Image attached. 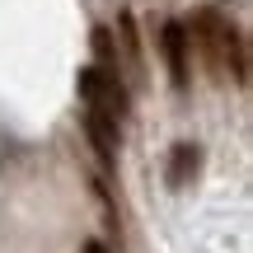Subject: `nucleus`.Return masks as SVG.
<instances>
[{"label":"nucleus","mask_w":253,"mask_h":253,"mask_svg":"<svg viewBox=\"0 0 253 253\" xmlns=\"http://www.w3.org/2000/svg\"><path fill=\"white\" fill-rule=\"evenodd\" d=\"M188 38H197V42L207 47V56H211L225 75H235L239 84H249V42H244V33H239L220 9H197Z\"/></svg>","instance_id":"1"},{"label":"nucleus","mask_w":253,"mask_h":253,"mask_svg":"<svg viewBox=\"0 0 253 253\" xmlns=\"http://www.w3.org/2000/svg\"><path fill=\"white\" fill-rule=\"evenodd\" d=\"M197 164H202V150L188 145V141H178V145H173V160H169V183H173V188H188L192 173H197Z\"/></svg>","instance_id":"5"},{"label":"nucleus","mask_w":253,"mask_h":253,"mask_svg":"<svg viewBox=\"0 0 253 253\" xmlns=\"http://www.w3.org/2000/svg\"><path fill=\"white\" fill-rule=\"evenodd\" d=\"M75 89H80V99L89 103V113H103V118L122 122V113H126V84L118 80V75L99 71V66H84V71L75 75Z\"/></svg>","instance_id":"2"},{"label":"nucleus","mask_w":253,"mask_h":253,"mask_svg":"<svg viewBox=\"0 0 253 253\" xmlns=\"http://www.w3.org/2000/svg\"><path fill=\"white\" fill-rule=\"evenodd\" d=\"M84 136H89V145L99 150V160H103V164L118 160L122 131H118V122H113V118H103V113H89V108H84Z\"/></svg>","instance_id":"4"},{"label":"nucleus","mask_w":253,"mask_h":253,"mask_svg":"<svg viewBox=\"0 0 253 253\" xmlns=\"http://www.w3.org/2000/svg\"><path fill=\"white\" fill-rule=\"evenodd\" d=\"M160 47H164V61H169L173 89H188V24L169 19V24L160 28Z\"/></svg>","instance_id":"3"},{"label":"nucleus","mask_w":253,"mask_h":253,"mask_svg":"<svg viewBox=\"0 0 253 253\" xmlns=\"http://www.w3.org/2000/svg\"><path fill=\"white\" fill-rule=\"evenodd\" d=\"M94 52H99V71L118 75V42H113V28H94Z\"/></svg>","instance_id":"6"},{"label":"nucleus","mask_w":253,"mask_h":253,"mask_svg":"<svg viewBox=\"0 0 253 253\" xmlns=\"http://www.w3.org/2000/svg\"><path fill=\"white\" fill-rule=\"evenodd\" d=\"M80 253H108V249H103L99 239H84V249H80Z\"/></svg>","instance_id":"7"}]
</instances>
